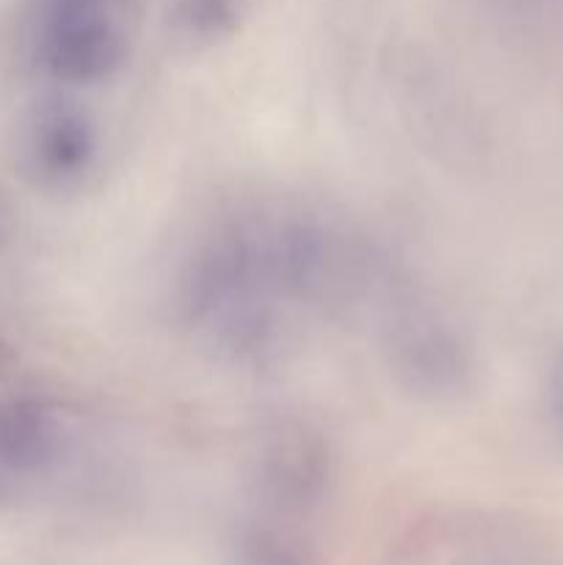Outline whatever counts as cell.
Masks as SVG:
<instances>
[{"mask_svg":"<svg viewBox=\"0 0 563 565\" xmlns=\"http://www.w3.org/2000/svg\"><path fill=\"white\" fill-rule=\"evenodd\" d=\"M177 307L193 340L237 367H263L285 348V307L243 218L219 226L185 263Z\"/></svg>","mask_w":563,"mask_h":565,"instance_id":"cell-1","label":"cell"},{"mask_svg":"<svg viewBox=\"0 0 563 565\" xmlns=\"http://www.w3.org/2000/svg\"><path fill=\"white\" fill-rule=\"evenodd\" d=\"M381 351L397 384L423 401H458L475 384L472 342L450 315L417 298L386 303Z\"/></svg>","mask_w":563,"mask_h":565,"instance_id":"cell-2","label":"cell"},{"mask_svg":"<svg viewBox=\"0 0 563 565\" xmlns=\"http://www.w3.org/2000/svg\"><path fill=\"white\" fill-rule=\"evenodd\" d=\"M127 36L114 0H44L39 58L50 77L97 86L121 70Z\"/></svg>","mask_w":563,"mask_h":565,"instance_id":"cell-3","label":"cell"},{"mask_svg":"<svg viewBox=\"0 0 563 565\" xmlns=\"http://www.w3.org/2000/svg\"><path fill=\"white\" fill-rule=\"evenodd\" d=\"M25 158L33 174L50 188H77L97 171L103 158L99 127L81 105L53 99L31 116Z\"/></svg>","mask_w":563,"mask_h":565,"instance_id":"cell-4","label":"cell"},{"mask_svg":"<svg viewBox=\"0 0 563 565\" xmlns=\"http://www.w3.org/2000/svg\"><path fill=\"white\" fill-rule=\"evenodd\" d=\"M259 486L274 502L304 508L329 480V445L307 423L285 419L259 439Z\"/></svg>","mask_w":563,"mask_h":565,"instance_id":"cell-5","label":"cell"},{"mask_svg":"<svg viewBox=\"0 0 563 565\" xmlns=\"http://www.w3.org/2000/svg\"><path fill=\"white\" fill-rule=\"evenodd\" d=\"M64 441V423L47 403L25 397L0 412V463L11 472L47 469L59 461Z\"/></svg>","mask_w":563,"mask_h":565,"instance_id":"cell-6","label":"cell"},{"mask_svg":"<svg viewBox=\"0 0 563 565\" xmlns=\"http://www.w3.org/2000/svg\"><path fill=\"white\" fill-rule=\"evenodd\" d=\"M243 0H174L171 31L191 44H213L241 25Z\"/></svg>","mask_w":563,"mask_h":565,"instance_id":"cell-7","label":"cell"},{"mask_svg":"<svg viewBox=\"0 0 563 565\" xmlns=\"http://www.w3.org/2000/svg\"><path fill=\"white\" fill-rule=\"evenodd\" d=\"M546 412H550L557 436L563 439V353L555 359L550 379H546Z\"/></svg>","mask_w":563,"mask_h":565,"instance_id":"cell-8","label":"cell"}]
</instances>
